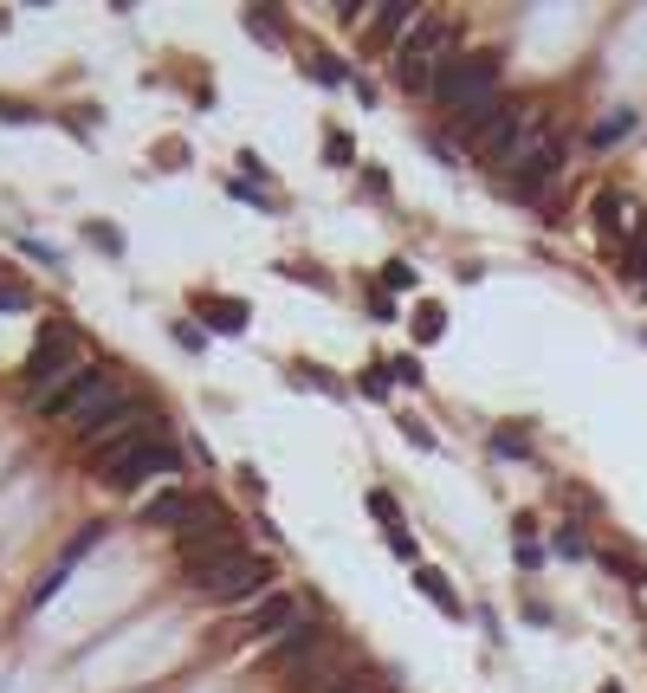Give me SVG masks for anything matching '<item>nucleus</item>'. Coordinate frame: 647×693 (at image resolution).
I'll use <instances>...</instances> for the list:
<instances>
[{
  "instance_id": "obj_17",
  "label": "nucleus",
  "mask_w": 647,
  "mask_h": 693,
  "mask_svg": "<svg viewBox=\"0 0 647 693\" xmlns=\"http://www.w3.org/2000/svg\"><path fill=\"white\" fill-rule=\"evenodd\" d=\"M188 499H195L188 486H169V493H156V499L143 506V525H169V532H175V525H182V512H188Z\"/></svg>"
},
{
  "instance_id": "obj_25",
  "label": "nucleus",
  "mask_w": 647,
  "mask_h": 693,
  "mask_svg": "<svg viewBox=\"0 0 647 693\" xmlns=\"http://www.w3.org/2000/svg\"><path fill=\"white\" fill-rule=\"evenodd\" d=\"M7 311H26V285H7V279H0V318H7Z\"/></svg>"
},
{
  "instance_id": "obj_3",
  "label": "nucleus",
  "mask_w": 647,
  "mask_h": 693,
  "mask_svg": "<svg viewBox=\"0 0 647 693\" xmlns=\"http://www.w3.org/2000/svg\"><path fill=\"white\" fill-rule=\"evenodd\" d=\"M544 130H538V111H531V98H505L499 111L486 117V124L473 130V149H479V162H492V169H512L518 156H525L531 143H538Z\"/></svg>"
},
{
  "instance_id": "obj_29",
  "label": "nucleus",
  "mask_w": 647,
  "mask_h": 693,
  "mask_svg": "<svg viewBox=\"0 0 647 693\" xmlns=\"http://www.w3.org/2000/svg\"><path fill=\"white\" fill-rule=\"evenodd\" d=\"M324 156H330V162H350V156H356V143H350V137H330V143H324Z\"/></svg>"
},
{
  "instance_id": "obj_22",
  "label": "nucleus",
  "mask_w": 647,
  "mask_h": 693,
  "mask_svg": "<svg viewBox=\"0 0 647 693\" xmlns=\"http://www.w3.org/2000/svg\"><path fill=\"white\" fill-rule=\"evenodd\" d=\"M382 285H389V292H415V266H408V260H389V266H382Z\"/></svg>"
},
{
  "instance_id": "obj_15",
  "label": "nucleus",
  "mask_w": 647,
  "mask_h": 693,
  "mask_svg": "<svg viewBox=\"0 0 647 693\" xmlns=\"http://www.w3.org/2000/svg\"><path fill=\"white\" fill-rule=\"evenodd\" d=\"M415 590H421V596H428V603L440 609V616H453V622H460V616H466V603H460V590H453V583H447V577H440V570H428V564H415Z\"/></svg>"
},
{
  "instance_id": "obj_31",
  "label": "nucleus",
  "mask_w": 647,
  "mask_h": 693,
  "mask_svg": "<svg viewBox=\"0 0 647 693\" xmlns=\"http://www.w3.org/2000/svg\"><path fill=\"white\" fill-rule=\"evenodd\" d=\"M602 693H622V687H602Z\"/></svg>"
},
{
  "instance_id": "obj_5",
  "label": "nucleus",
  "mask_w": 647,
  "mask_h": 693,
  "mask_svg": "<svg viewBox=\"0 0 647 693\" xmlns=\"http://www.w3.org/2000/svg\"><path fill=\"white\" fill-rule=\"evenodd\" d=\"M447 52H453V26L440 20H421L415 33L395 46V85L402 91H434V72H447Z\"/></svg>"
},
{
  "instance_id": "obj_28",
  "label": "nucleus",
  "mask_w": 647,
  "mask_h": 693,
  "mask_svg": "<svg viewBox=\"0 0 647 693\" xmlns=\"http://www.w3.org/2000/svg\"><path fill=\"white\" fill-rule=\"evenodd\" d=\"M389 551L402 557V564H415V538H408V532H389Z\"/></svg>"
},
{
  "instance_id": "obj_32",
  "label": "nucleus",
  "mask_w": 647,
  "mask_h": 693,
  "mask_svg": "<svg viewBox=\"0 0 647 693\" xmlns=\"http://www.w3.org/2000/svg\"><path fill=\"white\" fill-rule=\"evenodd\" d=\"M641 344H647V331H641Z\"/></svg>"
},
{
  "instance_id": "obj_27",
  "label": "nucleus",
  "mask_w": 647,
  "mask_h": 693,
  "mask_svg": "<svg viewBox=\"0 0 647 693\" xmlns=\"http://www.w3.org/2000/svg\"><path fill=\"white\" fill-rule=\"evenodd\" d=\"M175 344H182V350H201L208 337H201V324H175Z\"/></svg>"
},
{
  "instance_id": "obj_23",
  "label": "nucleus",
  "mask_w": 647,
  "mask_h": 693,
  "mask_svg": "<svg viewBox=\"0 0 647 693\" xmlns=\"http://www.w3.org/2000/svg\"><path fill=\"white\" fill-rule=\"evenodd\" d=\"M311 693H382V681H369V674H350V681H324Z\"/></svg>"
},
{
  "instance_id": "obj_30",
  "label": "nucleus",
  "mask_w": 647,
  "mask_h": 693,
  "mask_svg": "<svg viewBox=\"0 0 647 693\" xmlns=\"http://www.w3.org/2000/svg\"><path fill=\"white\" fill-rule=\"evenodd\" d=\"M557 551H563V557H583L589 545H583V532H557Z\"/></svg>"
},
{
  "instance_id": "obj_13",
  "label": "nucleus",
  "mask_w": 647,
  "mask_h": 693,
  "mask_svg": "<svg viewBox=\"0 0 647 693\" xmlns=\"http://www.w3.org/2000/svg\"><path fill=\"white\" fill-rule=\"evenodd\" d=\"M195 318L208 324V331H220V337H240L246 324H253V305H246V298H220V292H201V298H195Z\"/></svg>"
},
{
  "instance_id": "obj_6",
  "label": "nucleus",
  "mask_w": 647,
  "mask_h": 693,
  "mask_svg": "<svg viewBox=\"0 0 647 693\" xmlns=\"http://www.w3.org/2000/svg\"><path fill=\"white\" fill-rule=\"evenodd\" d=\"M175 473H182V447H169V441H143V447H130V454L104 460L98 480L110 486V493H136V486H149V480H175Z\"/></svg>"
},
{
  "instance_id": "obj_26",
  "label": "nucleus",
  "mask_w": 647,
  "mask_h": 693,
  "mask_svg": "<svg viewBox=\"0 0 647 693\" xmlns=\"http://www.w3.org/2000/svg\"><path fill=\"white\" fill-rule=\"evenodd\" d=\"M311 72H318V85H343V65L337 59H311Z\"/></svg>"
},
{
  "instance_id": "obj_18",
  "label": "nucleus",
  "mask_w": 647,
  "mask_h": 693,
  "mask_svg": "<svg viewBox=\"0 0 647 693\" xmlns=\"http://www.w3.org/2000/svg\"><path fill=\"white\" fill-rule=\"evenodd\" d=\"M628 130H635V111H609L596 130H589V149H615V143L628 137Z\"/></svg>"
},
{
  "instance_id": "obj_14",
  "label": "nucleus",
  "mask_w": 647,
  "mask_h": 693,
  "mask_svg": "<svg viewBox=\"0 0 647 693\" xmlns=\"http://www.w3.org/2000/svg\"><path fill=\"white\" fill-rule=\"evenodd\" d=\"M227 506L220 499H208V493H195L188 499V512H182V525H175V545H188V538H208V532H227Z\"/></svg>"
},
{
  "instance_id": "obj_7",
  "label": "nucleus",
  "mask_w": 647,
  "mask_h": 693,
  "mask_svg": "<svg viewBox=\"0 0 647 693\" xmlns=\"http://www.w3.org/2000/svg\"><path fill=\"white\" fill-rule=\"evenodd\" d=\"M143 441H162V421H156V409L130 402V409H117L98 434H91V441H85V454H91V467H104V460L130 454V447H143Z\"/></svg>"
},
{
  "instance_id": "obj_19",
  "label": "nucleus",
  "mask_w": 647,
  "mask_h": 693,
  "mask_svg": "<svg viewBox=\"0 0 647 693\" xmlns=\"http://www.w3.org/2000/svg\"><path fill=\"white\" fill-rule=\"evenodd\" d=\"M440 337H447V311H440V305H421V311H415V344H440Z\"/></svg>"
},
{
  "instance_id": "obj_1",
  "label": "nucleus",
  "mask_w": 647,
  "mask_h": 693,
  "mask_svg": "<svg viewBox=\"0 0 647 693\" xmlns=\"http://www.w3.org/2000/svg\"><path fill=\"white\" fill-rule=\"evenodd\" d=\"M434 98H440V111L473 137V130L499 111V59H492V52H466V59H453L447 72L434 78Z\"/></svg>"
},
{
  "instance_id": "obj_8",
  "label": "nucleus",
  "mask_w": 647,
  "mask_h": 693,
  "mask_svg": "<svg viewBox=\"0 0 647 693\" xmlns=\"http://www.w3.org/2000/svg\"><path fill=\"white\" fill-rule=\"evenodd\" d=\"M505 175H512V182H505V188H512L518 201H531V208H544V201L557 195V175H563V149L550 143V137H538V143H531L525 156H518L512 169H505Z\"/></svg>"
},
{
  "instance_id": "obj_10",
  "label": "nucleus",
  "mask_w": 647,
  "mask_h": 693,
  "mask_svg": "<svg viewBox=\"0 0 647 693\" xmlns=\"http://www.w3.org/2000/svg\"><path fill=\"white\" fill-rule=\"evenodd\" d=\"M324 648H330V635H324L318 622L305 616V622H298V629H285L279 642L266 648V668H272V674H298V668H305V661H318Z\"/></svg>"
},
{
  "instance_id": "obj_21",
  "label": "nucleus",
  "mask_w": 647,
  "mask_h": 693,
  "mask_svg": "<svg viewBox=\"0 0 647 693\" xmlns=\"http://www.w3.org/2000/svg\"><path fill=\"white\" fill-rule=\"evenodd\" d=\"M622 266H628V279H647V221L635 227V240H628V260H622Z\"/></svg>"
},
{
  "instance_id": "obj_9",
  "label": "nucleus",
  "mask_w": 647,
  "mask_h": 693,
  "mask_svg": "<svg viewBox=\"0 0 647 693\" xmlns=\"http://www.w3.org/2000/svg\"><path fill=\"white\" fill-rule=\"evenodd\" d=\"M98 538H104V525H78V532H72V545H65V551H59V564H52V570H46V577H39V590H33V596H26V616H39V609H46V603H52V596H59V590H65V577H72V570H78V564H85V557H91V551H98Z\"/></svg>"
},
{
  "instance_id": "obj_24",
  "label": "nucleus",
  "mask_w": 647,
  "mask_h": 693,
  "mask_svg": "<svg viewBox=\"0 0 647 693\" xmlns=\"http://www.w3.org/2000/svg\"><path fill=\"white\" fill-rule=\"evenodd\" d=\"M363 396L389 402V370H382V363H376V370H363Z\"/></svg>"
},
{
  "instance_id": "obj_12",
  "label": "nucleus",
  "mask_w": 647,
  "mask_h": 693,
  "mask_svg": "<svg viewBox=\"0 0 647 693\" xmlns=\"http://www.w3.org/2000/svg\"><path fill=\"white\" fill-rule=\"evenodd\" d=\"M98 383H104V370H98V363H85V370H72L65 383H52L46 396L33 402V415H59V421H65V415H72V409H78V402H85Z\"/></svg>"
},
{
  "instance_id": "obj_4",
  "label": "nucleus",
  "mask_w": 647,
  "mask_h": 693,
  "mask_svg": "<svg viewBox=\"0 0 647 693\" xmlns=\"http://www.w3.org/2000/svg\"><path fill=\"white\" fill-rule=\"evenodd\" d=\"M72 370H85V363H78V331L65 318H52L46 331H39V344L26 350V363H20V389L39 402L52 383H65Z\"/></svg>"
},
{
  "instance_id": "obj_2",
  "label": "nucleus",
  "mask_w": 647,
  "mask_h": 693,
  "mask_svg": "<svg viewBox=\"0 0 647 693\" xmlns=\"http://www.w3.org/2000/svg\"><path fill=\"white\" fill-rule=\"evenodd\" d=\"M195 590H201V603H214V609H253L259 590H272V564L259 551H233V557H220V564L195 570Z\"/></svg>"
},
{
  "instance_id": "obj_16",
  "label": "nucleus",
  "mask_w": 647,
  "mask_h": 693,
  "mask_svg": "<svg viewBox=\"0 0 647 693\" xmlns=\"http://www.w3.org/2000/svg\"><path fill=\"white\" fill-rule=\"evenodd\" d=\"M589 214H596V227H602V234H635V214H628V201L622 195H615V188H602V195L596 201H589Z\"/></svg>"
},
{
  "instance_id": "obj_20",
  "label": "nucleus",
  "mask_w": 647,
  "mask_h": 693,
  "mask_svg": "<svg viewBox=\"0 0 647 693\" xmlns=\"http://www.w3.org/2000/svg\"><path fill=\"white\" fill-rule=\"evenodd\" d=\"M363 506H369V519H382L389 532H402V506H395V493H382V486H376V493H369Z\"/></svg>"
},
{
  "instance_id": "obj_11",
  "label": "nucleus",
  "mask_w": 647,
  "mask_h": 693,
  "mask_svg": "<svg viewBox=\"0 0 647 693\" xmlns=\"http://www.w3.org/2000/svg\"><path fill=\"white\" fill-rule=\"evenodd\" d=\"M298 622H305L298 596L292 590H272V596H259V603L246 609V642H279V635L298 629Z\"/></svg>"
}]
</instances>
